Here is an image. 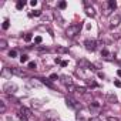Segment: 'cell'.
<instances>
[{"instance_id": "21", "label": "cell", "mask_w": 121, "mask_h": 121, "mask_svg": "<svg viewBox=\"0 0 121 121\" xmlns=\"http://www.w3.org/2000/svg\"><path fill=\"white\" fill-rule=\"evenodd\" d=\"M20 61H22V64H23V63H27V61H29V56H27V54H22V56H20Z\"/></svg>"}, {"instance_id": "8", "label": "cell", "mask_w": 121, "mask_h": 121, "mask_svg": "<svg viewBox=\"0 0 121 121\" xmlns=\"http://www.w3.org/2000/svg\"><path fill=\"white\" fill-rule=\"evenodd\" d=\"M100 110H101V104H100V103H97V101H93V103H90V111H91V112L97 114Z\"/></svg>"}, {"instance_id": "25", "label": "cell", "mask_w": 121, "mask_h": 121, "mask_svg": "<svg viewBox=\"0 0 121 121\" xmlns=\"http://www.w3.org/2000/svg\"><path fill=\"white\" fill-rule=\"evenodd\" d=\"M0 112H2V114L6 112V104H4L3 101H0Z\"/></svg>"}, {"instance_id": "31", "label": "cell", "mask_w": 121, "mask_h": 121, "mask_svg": "<svg viewBox=\"0 0 121 121\" xmlns=\"http://www.w3.org/2000/svg\"><path fill=\"white\" fill-rule=\"evenodd\" d=\"M41 41H43V39H41V36H37V37L34 39V43H36V44H40Z\"/></svg>"}, {"instance_id": "24", "label": "cell", "mask_w": 121, "mask_h": 121, "mask_svg": "<svg viewBox=\"0 0 121 121\" xmlns=\"http://www.w3.org/2000/svg\"><path fill=\"white\" fill-rule=\"evenodd\" d=\"M41 80V84H44V86H47V87H51L53 88V84L48 81V80H46V78H40Z\"/></svg>"}, {"instance_id": "10", "label": "cell", "mask_w": 121, "mask_h": 121, "mask_svg": "<svg viewBox=\"0 0 121 121\" xmlns=\"http://www.w3.org/2000/svg\"><path fill=\"white\" fill-rule=\"evenodd\" d=\"M12 73L14 76H19V77H26V71L22 69H17V67H12Z\"/></svg>"}, {"instance_id": "17", "label": "cell", "mask_w": 121, "mask_h": 121, "mask_svg": "<svg viewBox=\"0 0 121 121\" xmlns=\"http://www.w3.org/2000/svg\"><path fill=\"white\" fill-rule=\"evenodd\" d=\"M56 51L60 53V54H63V53H67L69 48H67V47H63V46H57V47H56Z\"/></svg>"}, {"instance_id": "14", "label": "cell", "mask_w": 121, "mask_h": 121, "mask_svg": "<svg viewBox=\"0 0 121 121\" xmlns=\"http://www.w3.org/2000/svg\"><path fill=\"white\" fill-rule=\"evenodd\" d=\"M81 97L84 98V101H87V103H93V95H91L88 91H86V93H84Z\"/></svg>"}, {"instance_id": "35", "label": "cell", "mask_w": 121, "mask_h": 121, "mask_svg": "<svg viewBox=\"0 0 121 121\" xmlns=\"http://www.w3.org/2000/svg\"><path fill=\"white\" fill-rule=\"evenodd\" d=\"M90 121H103V120H101L100 117H91V118H90Z\"/></svg>"}, {"instance_id": "6", "label": "cell", "mask_w": 121, "mask_h": 121, "mask_svg": "<svg viewBox=\"0 0 121 121\" xmlns=\"http://www.w3.org/2000/svg\"><path fill=\"white\" fill-rule=\"evenodd\" d=\"M120 22H121V16H120V14H114V16H111V17H110V27H111V29L117 27V26L120 24Z\"/></svg>"}, {"instance_id": "38", "label": "cell", "mask_w": 121, "mask_h": 121, "mask_svg": "<svg viewBox=\"0 0 121 121\" xmlns=\"http://www.w3.org/2000/svg\"><path fill=\"white\" fill-rule=\"evenodd\" d=\"M30 4L34 7V6H37V0H31V2H30Z\"/></svg>"}, {"instance_id": "15", "label": "cell", "mask_w": 121, "mask_h": 121, "mask_svg": "<svg viewBox=\"0 0 121 121\" xmlns=\"http://www.w3.org/2000/svg\"><path fill=\"white\" fill-rule=\"evenodd\" d=\"M105 100H107V103H117L118 100H117V97L114 95V94H107V97H105Z\"/></svg>"}, {"instance_id": "4", "label": "cell", "mask_w": 121, "mask_h": 121, "mask_svg": "<svg viewBox=\"0 0 121 121\" xmlns=\"http://www.w3.org/2000/svg\"><path fill=\"white\" fill-rule=\"evenodd\" d=\"M97 46H98V43H97L95 40H93V39H87V40L84 41V47H86L87 51H95Z\"/></svg>"}, {"instance_id": "3", "label": "cell", "mask_w": 121, "mask_h": 121, "mask_svg": "<svg viewBox=\"0 0 121 121\" xmlns=\"http://www.w3.org/2000/svg\"><path fill=\"white\" fill-rule=\"evenodd\" d=\"M30 117H31V111H30L29 108L22 107V108L19 110V118H20L22 121H29Z\"/></svg>"}, {"instance_id": "37", "label": "cell", "mask_w": 121, "mask_h": 121, "mask_svg": "<svg viewBox=\"0 0 121 121\" xmlns=\"http://www.w3.org/2000/svg\"><path fill=\"white\" fill-rule=\"evenodd\" d=\"M98 77H100L101 80H104V78H105V76H104V73H101V71L98 73Z\"/></svg>"}, {"instance_id": "16", "label": "cell", "mask_w": 121, "mask_h": 121, "mask_svg": "<svg viewBox=\"0 0 121 121\" xmlns=\"http://www.w3.org/2000/svg\"><path fill=\"white\" fill-rule=\"evenodd\" d=\"M54 19H56V20H58V24H63V23H64V19L61 17L60 12H54Z\"/></svg>"}, {"instance_id": "18", "label": "cell", "mask_w": 121, "mask_h": 121, "mask_svg": "<svg viewBox=\"0 0 121 121\" xmlns=\"http://www.w3.org/2000/svg\"><path fill=\"white\" fill-rule=\"evenodd\" d=\"M13 73H12V69H3L2 71V77H10Z\"/></svg>"}, {"instance_id": "30", "label": "cell", "mask_w": 121, "mask_h": 121, "mask_svg": "<svg viewBox=\"0 0 121 121\" xmlns=\"http://www.w3.org/2000/svg\"><path fill=\"white\" fill-rule=\"evenodd\" d=\"M36 67H37V64H36L34 61H30V63H29V69H30V70H36Z\"/></svg>"}, {"instance_id": "26", "label": "cell", "mask_w": 121, "mask_h": 121, "mask_svg": "<svg viewBox=\"0 0 121 121\" xmlns=\"http://www.w3.org/2000/svg\"><path fill=\"white\" fill-rule=\"evenodd\" d=\"M66 7H67V3H66V2H60V3H58V9H60V10H64Z\"/></svg>"}, {"instance_id": "11", "label": "cell", "mask_w": 121, "mask_h": 121, "mask_svg": "<svg viewBox=\"0 0 121 121\" xmlns=\"http://www.w3.org/2000/svg\"><path fill=\"white\" fill-rule=\"evenodd\" d=\"M107 6H108V12H112V10L117 9V2H115V0H108Z\"/></svg>"}, {"instance_id": "41", "label": "cell", "mask_w": 121, "mask_h": 121, "mask_svg": "<svg viewBox=\"0 0 121 121\" xmlns=\"http://www.w3.org/2000/svg\"><path fill=\"white\" fill-rule=\"evenodd\" d=\"M117 74H118V77H121V69H120V70L117 71Z\"/></svg>"}, {"instance_id": "29", "label": "cell", "mask_w": 121, "mask_h": 121, "mask_svg": "<svg viewBox=\"0 0 121 121\" xmlns=\"http://www.w3.org/2000/svg\"><path fill=\"white\" fill-rule=\"evenodd\" d=\"M9 56H10L12 58H14V57H17V51H16V50H10V51H9Z\"/></svg>"}, {"instance_id": "19", "label": "cell", "mask_w": 121, "mask_h": 121, "mask_svg": "<svg viewBox=\"0 0 121 121\" xmlns=\"http://www.w3.org/2000/svg\"><path fill=\"white\" fill-rule=\"evenodd\" d=\"M86 83H87V86H90V87H97V83H95V80H93V78H86Z\"/></svg>"}, {"instance_id": "39", "label": "cell", "mask_w": 121, "mask_h": 121, "mask_svg": "<svg viewBox=\"0 0 121 121\" xmlns=\"http://www.w3.org/2000/svg\"><path fill=\"white\" fill-rule=\"evenodd\" d=\"M56 64H61V60H60V58H58V57H57V58H56Z\"/></svg>"}, {"instance_id": "12", "label": "cell", "mask_w": 121, "mask_h": 121, "mask_svg": "<svg viewBox=\"0 0 121 121\" xmlns=\"http://www.w3.org/2000/svg\"><path fill=\"white\" fill-rule=\"evenodd\" d=\"M101 57H104V58H107V60H112V56L110 54V51H108L107 48H103V50H101Z\"/></svg>"}, {"instance_id": "40", "label": "cell", "mask_w": 121, "mask_h": 121, "mask_svg": "<svg viewBox=\"0 0 121 121\" xmlns=\"http://www.w3.org/2000/svg\"><path fill=\"white\" fill-rule=\"evenodd\" d=\"M67 64H69L67 61H61V67H67Z\"/></svg>"}, {"instance_id": "20", "label": "cell", "mask_w": 121, "mask_h": 121, "mask_svg": "<svg viewBox=\"0 0 121 121\" xmlns=\"http://www.w3.org/2000/svg\"><path fill=\"white\" fill-rule=\"evenodd\" d=\"M24 6H26V2H23V0H19V2L16 3V9L17 10H22Z\"/></svg>"}, {"instance_id": "28", "label": "cell", "mask_w": 121, "mask_h": 121, "mask_svg": "<svg viewBox=\"0 0 121 121\" xmlns=\"http://www.w3.org/2000/svg\"><path fill=\"white\" fill-rule=\"evenodd\" d=\"M33 39V36H31V33H26V36H24V41H30Z\"/></svg>"}, {"instance_id": "33", "label": "cell", "mask_w": 121, "mask_h": 121, "mask_svg": "<svg viewBox=\"0 0 121 121\" xmlns=\"http://www.w3.org/2000/svg\"><path fill=\"white\" fill-rule=\"evenodd\" d=\"M114 86H115V87H118V88H121V81L115 80V81H114Z\"/></svg>"}, {"instance_id": "13", "label": "cell", "mask_w": 121, "mask_h": 121, "mask_svg": "<svg viewBox=\"0 0 121 121\" xmlns=\"http://www.w3.org/2000/svg\"><path fill=\"white\" fill-rule=\"evenodd\" d=\"M86 14H87V16H91V17H94V16H95V10H94V7H93V6H90V7H86Z\"/></svg>"}, {"instance_id": "5", "label": "cell", "mask_w": 121, "mask_h": 121, "mask_svg": "<svg viewBox=\"0 0 121 121\" xmlns=\"http://www.w3.org/2000/svg\"><path fill=\"white\" fill-rule=\"evenodd\" d=\"M3 91L6 93V94H13V93H16L17 91V86L14 84V83H6L4 86H3Z\"/></svg>"}, {"instance_id": "36", "label": "cell", "mask_w": 121, "mask_h": 121, "mask_svg": "<svg viewBox=\"0 0 121 121\" xmlns=\"http://www.w3.org/2000/svg\"><path fill=\"white\" fill-rule=\"evenodd\" d=\"M57 78H58L57 74H51V76H50V80H57Z\"/></svg>"}, {"instance_id": "23", "label": "cell", "mask_w": 121, "mask_h": 121, "mask_svg": "<svg viewBox=\"0 0 121 121\" xmlns=\"http://www.w3.org/2000/svg\"><path fill=\"white\" fill-rule=\"evenodd\" d=\"M9 27H10V22H9V20L6 19V20L3 22V26H2V29H3V30H7Z\"/></svg>"}, {"instance_id": "9", "label": "cell", "mask_w": 121, "mask_h": 121, "mask_svg": "<svg viewBox=\"0 0 121 121\" xmlns=\"http://www.w3.org/2000/svg\"><path fill=\"white\" fill-rule=\"evenodd\" d=\"M46 120H48V121H57L58 120V114L56 112V111H48V112H46Z\"/></svg>"}, {"instance_id": "1", "label": "cell", "mask_w": 121, "mask_h": 121, "mask_svg": "<svg viewBox=\"0 0 121 121\" xmlns=\"http://www.w3.org/2000/svg\"><path fill=\"white\" fill-rule=\"evenodd\" d=\"M80 30H81V24H71V26H69L67 30H66V36L70 37V39H73V37H76L77 34H80Z\"/></svg>"}, {"instance_id": "32", "label": "cell", "mask_w": 121, "mask_h": 121, "mask_svg": "<svg viewBox=\"0 0 121 121\" xmlns=\"http://www.w3.org/2000/svg\"><path fill=\"white\" fill-rule=\"evenodd\" d=\"M107 121H120V120H118V117H111L110 115V117H107Z\"/></svg>"}, {"instance_id": "7", "label": "cell", "mask_w": 121, "mask_h": 121, "mask_svg": "<svg viewBox=\"0 0 121 121\" xmlns=\"http://www.w3.org/2000/svg\"><path fill=\"white\" fill-rule=\"evenodd\" d=\"M60 78H61V83H63L66 87H69V88L74 87V84H73V78H71L70 76H61Z\"/></svg>"}, {"instance_id": "34", "label": "cell", "mask_w": 121, "mask_h": 121, "mask_svg": "<svg viewBox=\"0 0 121 121\" xmlns=\"http://www.w3.org/2000/svg\"><path fill=\"white\" fill-rule=\"evenodd\" d=\"M77 121H86V120H84V117L81 114H77Z\"/></svg>"}, {"instance_id": "2", "label": "cell", "mask_w": 121, "mask_h": 121, "mask_svg": "<svg viewBox=\"0 0 121 121\" xmlns=\"http://www.w3.org/2000/svg\"><path fill=\"white\" fill-rule=\"evenodd\" d=\"M66 104H67V107H70L73 110H81V104L73 97H67L66 98Z\"/></svg>"}, {"instance_id": "22", "label": "cell", "mask_w": 121, "mask_h": 121, "mask_svg": "<svg viewBox=\"0 0 121 121\" xmlns=\"http://www.w3.org/2000/svg\"><path fill=\"white\" fill-rule=\"evenodd\" d=\"M33 16H41V10H34V12L29 13V17H33Z\"/></svg>"}, {"instance_id": "27", "label": "cell", "mask_w": 121, "mask_h": 121, "mask_svg": "<svg viewBox=\"0 0 121 121\" xmlns=\"http://www.w3.org/2000/svg\"><path fill=\"white\" fill-rule=\"evenodd\" d=\"M0 47H2V48H6V47H7V41H6L4 39L0 40Z\"/></svg>"}]
</instances>
